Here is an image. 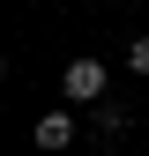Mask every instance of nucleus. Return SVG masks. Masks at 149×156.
I'll list each match as a JSON object with an SVG mask.
<instances>
[{
    "mask_svg": "<svg viewBox=\"0 0 149 156\" xmlns=\"http://www.w3.org/2000/svg\"><path fill=\"white\" fill-rule=\"evenodd\" d=\"M119 134H127V104L104 97V104H97V141H119Z\"/></svg>",
    "mask_w": 149,
    "mask_h": 156,
    "instance_id": "nucleus-3",
    "label": "nucleus"
},
{
    "mask_svg": "<svg viewBox=\"0 0 149 156\" xmlns=\"http://www.w3.org/2000/svg\"><path fill=\"white\" fill-rule=\"evenodd\" d=\"M127 74H149V37H134V45H127Z\"/></svg>",
    "mask_w": 149,
    "mask_h": 156,
    "instance_id": "nucleus-4",
    "label": "nucleus"
},
{
    "mask_svg": "<svg viewBox=\"0 0 149 156\" xmlns=\"http://www.w3.org/2000/svg\"><path fill=\"white\" fill-rule=\"evenodd\" d=\"M30 141L45 149V156H52V149H74V112H67V104H45L37 126H30Z\"/></svg>",
    "mask_w": 149,
    "mask_h": 156,
    "instance_id": "nucleus-2",
    "label": "nucleus"
},
{
    "mask_svg": "<svg viewBox=\"0 0 149 156\" xmlns=\"http://www.w3.org/2000/svg\"><path fill=\"white\" fill-rule=\"evenodd\" d=\"M104 89H112V74H104V60H67V74H60V97L67 104H104Z\"/></svg>",
    "mask_w": 149,
    "mask_h": 156,
    "instance_id": "nucleus-1",
    "label": "nucleus"
}]
</instances>
